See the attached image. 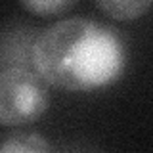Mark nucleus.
Returning <instances> with one entry per match:
<instances>
[{
    "mask_svg": "<svg viewBox=\"0 0 153 153\" xmlns=\"http://www.w3.org/2000/svg\"><path fill=\"white\" fill-rule=\"evenodd\" d=\"M31 65L54 88L90 92L121 79L126 67V44L111 25L67 17L36 35Z\"/></svg>",
    "mask_w": 153,
    "mask_h": 153,
    "instance_id": "obj_1",
    "label": "nucleus"
},
{
    "mask_svg": "<svg viewBox=\"0 0 153 153\" xmlns=\"http://www.w3.org/2000/svg\"><path fill=\"white\" fill-rule=\"evenodd\" d=\"M48 82L27 65L2 67L0 73V124L6 128L35 123L50 107Z\"/></svg>",
    "mask_w": 153,
    "mask_h": 153,
    "instance_id": "obj_2",
    "label": "nucleus"
},
{
    "mask_svg": "<svg viewBox=\"0 0 153 153\" xmlns=\"http://www.w3.org/2000/svg\"><path fill=\"white\" fill-rule=\"evenodd\" d=\"M0 151L2 153H44V151H54V146L38 132L13 130L2 138Z\"/></svg>",
    "mask_w": 153,
    "mask_h": 153,
    "instance_id": "obj_3",
    "label": "nucleus"
},
{
    "mask_svg": "<svg viewBox=\"0 0 153 153\" xmlns=\"http://www.w3.org/2000/svg\"><path fill=\"white\" fill-rule=\"evenodd\" d=\"M100 12L117 21H134L153 6V0H94Z\"/></svg>",
    "mask_w": 153,
    "mask_h": 153,
    "instance_id": "obj_4",
    "label": "nucleus"
},
{
    "mask_svg": "<svg viewBox=\"0 0 153 153\" xmlns=\"http://www.w3.org/2000/svg\"><path fill=\"white\" fill-rule=\"evenodd\" d=\"M29 13L38 17H54L69 12L76 0H19Z\"/></svg>",
    "mask_w": 153,
    "mask_h": 153,
    "instance_id": "obj_5",
    "label": "nucleus"
}]
</instances>
